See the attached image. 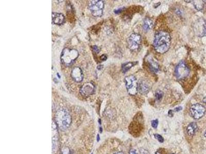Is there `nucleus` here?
<instances>
[{
	"mask_svg": "<svg viewBox=\"0 0 206 154\" xmlns=\"http://www.w3.org/2000/svg\"><path fill=\"white\" fill-rule=\"evenodd\" d=\"M171 43V37L165 31H158L155 36L154 46L157 52L160 54H164L169 49Z\"/></svg>",
	"mask_w": 206,
	"mask_h": 154,
	"instance_id": "f257e3e1",
	"label": "nucleus"
},
{
	"mask_svg": "<svg viewBox=\"0 0 206 154\" xmlns=\"http://www.w3.org/2000/svg\"><path fill=\"white\" fill-rule=\"evenodd\" d=\"M55 120L57 127L61 130L68 129L72 121L70 114L64 108H60L57 110L55 115Z\"/></svg>",
	"mask_w": 206,
	"mask_h": 154,
	"instance_id": "f03ea898",
	"label": "nucleus"
},
{
	"mask_svg": "<svg viewBox=\"0 0 206 154\" xmlns=\"http://www.w3.org/2000/svg\"><path fill=\"white\" fill-rule=\"evenodd\" d=\"M79 56L78 51L75 49L66 48L62 50L61 55V60L62 63L66 66L73 64Z\"/></svg>",
	"mask_w": 206,
	"mask_h": 154,
	"instance_id": "7ed1b4c3",
	"label": "nucleus"
},
{
	"mask_svg": "<svg viewBox=\"0 0 206 154\" xmlns=\"http://www.w3.org/2000/svg\"><path fill=\"white\" fill-rule=\"evenodd\" d=\"M104 7V1L101 0H93L90 1L88 8L92 15L96 17H99L103 15Z\"/></svg>",
	"mask_w": 206,
	"mask_h": 154,
	"instance_id": "20e7f679",
	"label": "nucleus"
},
{
	"mask_svg": "<svg viewBox=\"0 0 206 154\" xmlns=\"http://www.w3.org/2000/svg\"><path fill=\"white\" fill-rule=\"evenodd\" d=\"M125 85L129 94L134 96L138 92V82L136 78L134 76H127L125 78Z\"/></svg>",
	"mask_w": 206,
	"mask_h": 154,
	"instance_id": "39448f33",
	"label": "nucleus"
},
{
	"mask_svg": "<svg viewBox=\"0 0 206 154\" xmlns=\"http://www.w3.org/2000/svg\"><path fill=\"white\" fill-rule=\"evenodd\" d=\"M129 48L131 51L137 52L140 48L141 44V37L137 33H134L130 35L127 40Z\"/></svg>",
	"mask_w": 206,
	"mask_h": 154,
	"instance_id": "423d86ee",
	"label": "nucleus"
},
{
	"mask_svg": "<svg viewBox=\"0 0 206 154\" xmlns=\"http://www.w3.org/2000/svg\"><path fill=\"white\" fill-rule=\"evenodd\" d=\"M190 69L183 62L181 61L176 66L175 69V75L178 79L186 78L190 74Z\"/></svg>",
	"mask_w": 206,
	"mask_h": 154,
	"instance_id": "0eeeda50",
	"label": "nucleus"
},
{
	"mask_svg": "<svg viewBox=\"0 0 206 154\" xmlns=\"http://www.w3.org/2000/svg\"><path fill=\"white\" fill-rule=\"evenodd\" d=\"M190 112L191 116L194 119L198 120L202 118L206 113V108L199 103L193 104L191 106Z\"/></svg>",
	"mask_w": 206,
	"mask_h": 154,
	"instance_id": "6e6552de",
	"label": "nucleus"
},
{
	"mask_svg": "<svg viewBox=\"0 0 206 154\" xmlns=\"http://www.w3.org/2000/svg\"><path fill=\"white\" fill-rule=\"evenodd\" d=\"M193 27L195 33L197 36L200 37L206 36V26L204 20L202 19L198 20L194 23V26Z\"/></svg>",
	"mask_w": 206,
	"mask_h": 154,
	"instance_id": "1a4fd4ad",
	"label": "nucleus"
},
{
	"mask_svg": "<svg viewBox=\"0 0 206 154\" xmlns=\"http://www.w3.org/2000/svg\"><path fill=\"white\" fill-rule=\"evenodd\" d=\"M95 85L91 82L85 83L80 89V93L82 96L88 97L95 92Z\"/></svg>",
	"mask_w": 206,
	"mask_h": 154,
	"instance_id": "9d476101",
	"label": "nucleus"
},
{
	"mask_svg": "<svg viewBox=\"0 0 206 154\" xmlns=\"http://www.w3.org/2000/svg\"><path fill=\"white\" fill-rule=\"evenodd\" d=\"M57 126L55 122L52 121V150L53 152L56 150L58 146V130H57Z\"/></svg>",
	"mask_w": 206,
	"mask_h": 154,
	"instance_id": "9b49d317",
	"label": "nucleus"
},
{
	"mask_svg": "<svg viewBox=\"0 0 206 154\" xmlns=\"http://www.w3.org/2000/svg\"><path fill=\"white\" fill-rule=\"evenodd\" d=\"M150 90V85L145 80H141L138 82V92L141 94H146Z\"/></svg>",
	"mask_w": 206,
	"mask_h": 154,
	"instance_id": "f8f14e48",
	"label": "nucleus"
},
{
	"mask_svg": "<svg viewBox=\"0 0 206 154\" xmlns=\"http://www.w3.org/2000/svg\"><path fill=\"white\" fill-rule=\"evenodd\" d=\"M71 77L76 82L79 83L82 82L83 79V73L82 69L78 67L74 68L71 71Z\"/></svg>",
	"mask_w": 206,
	"mask_h": 154,
	"instance_id": "ddd939ff",
	"label": "nucleus"
},
{
	"mask_svg": "<svg viewBox=\"0 0 206 154\" xmlns=\"http://www.w3.org/2000/svg\"><path fill=\"white\" fill-rule=\"evenodd\" d=\"M65 17L64 15L61 13L53 12L52 22L53 24L57 25H61L64 23Z\"/></svg>",
	"mask_w": 206,
	"mask_h": 154,
	"instance_id": "4468645a",
	"label": "nucleus"
},
{
	"mask_svg": "<svg viewBox=\"0 0 206 154\" xmlns=\"http://www.w3.org/2000/svg\"><path fill=\"white\" fill-rule=\"evenodd\" d=\"M197 130V124L196 122L190 123L187 128L188 135L192 136L194 135Z\"/></svg>",
	"mask_w": 206,
	"mask_h": 154,
	"instance_id": "2eb2a0df",
	"label": "nucleus"
},
{
	"mask_svg": "<svg viewBox=\"0 0 206 154\" xmlns=\"http://www.w3.org/2000/svg\"><path fill=\"white\" fill-rule=\"evenodd\" d=\"M153 26V23L150 18L146 17L144 19L143 25V28L145 31H148L152 29Z\"/></svg>",
	"mask_w": 206,
	"mask_h": 154,
	"instance_id": "dca6fc26",
	"label": "nucleus"
},
{
	"mask_svg": "<svg viewBox=\"0 0 206 154\" xmlns=\"http://www.w3.org/2000/svg\"><path fill=\"white\" fill-rule=\"evenodd\" d=\"M137 63V62H128L126 63L123 64L122 66L123 72L124 73H126L127 71H129L131 68L133 67L134 65H136Z\"/></svg>",
	"mask_w": 206,
	"mask_h": 154,
	"instance_id": "f3484780",
	"label": "nucleus"
},
{
	"mask_svg": "<svg viewBox=\"0 0 206 154\" xmlns=\"http://www.w3.org/2000/svg\"><path fill=\"white\" fill-rule=\"evenodd\" d=\"M150 68L152 72L157 73L159 70L158 64L154 61H150Z\"/></svg>",
	"mask_w": 206,
	"mask_h": 154,
	"instance_id": "a211bd4d",
	"label": "nucleus"
},
{
	"mask_svg": "<svg viewBox=\"0 0 206 154\" xmlns=\"http://www.w3.org/2000/svg\"><path fill=\"white\" fill-rule=\"evenodd\" d=\"M193 5L195 8L198 10L202 9L204 6V1H194Z\"/></svg>",
	"mask_w": 206,
	"mask_h": 154,
	"instance_id": "6ab92c4d",
	"label": "nucleus"
},
{
	"mask_svg": "<svg viewBox=\"0 0 206 154\" xmlns=\"http://www.w3.org/2000/svg\"><path fill=\"white\" fill-rule=\"evenodd\" d=\"M163 93L162 91H157L155 92V97L156 100L157 101H160L162 99L163 97Z\"/></svg>",
	"mask_w": 206,
	"mask_h": 154,
	"instance_id": "aec40b11",
	"label": "nucleus"
},
{
	"mask_svg": "<svg viewBox=\"0 0 206 154\" xmlns=\"http://www.w3.org/2000/svg\"><path fill=\"white\" fill-rule=\"evenodd\" d=\"M154 136L155 137L156 139H157L158 141L160 143H163L164 142V138L163 137L159 134H155Z\"/></svg>",
	"mask_w": 206,
	"mask_h": 154,
	"instance_id": "412c9836",
	"label": "nucleus"
},
{
	"mask_svg": "<svg viewBox=\"0 0 206 154\" xmlns=\"http://www.w3.org/2000/svg\"><path fill=\"white\" fill-rule=\"evenodd\" d=\"M151 124H152V127L154 129H157L158 125V120L157 119L153 120L151 122Z\"/></svg>",
	"mask_w": 206,
	"mask_h": 154,
	"instance_id": "4be33fe9",
	"label": "nucleus"
},
{
	"mask_svg": "<svg viewBox=\"0 0 206 154\" xmlns=\"http://www.w3.org/2000/svg\"><path fill=\"white\" fill-rule=\"evenodd\" d=\"M92 49H93V50H94V52H97V53H98V52H99V51H100V49H99L97 46H93V47H92Z\"/></svg>",
	"mask_w": 206,
	"mask_h": 154,
	"instance_id": "5701e85b",
	"label": "nucleus"
},
{
	"mask_svg": "<svg viewBox=\"0 0 206 154\" xmlns=\"http://www.w3.org/2000/svg\"><path fill=\"white\" fill-rule=\"evenodd\" d=\"M140 151L141 154H149L148 150H145L144 148H141Z\"/></svg>",
	"mask_w": 206,
	"mask_h": 154,
	"instance_id": "b1692460",
	"label": "nucleus"
},
{
	"mask_svg": "<svg viewBox=\"0 0 206 154\" xmlns=\"http://www.w3.org/2000/svg\"><path fill=\"white\" fill-rule=\"evenodd\" d=\"M129 154H138L136 150H134V149H131L129 150Z\"/></svg>",
	"mask_w": 206,
	"mask_h": 154,
	"instance_id": "393cba45",
	"label": "nucleus"
},
{
	"mask_svg": "<svg viewBox=\"0 0 206 154\" xmlns=\"http://www.w3.org/2000/svg\"><path fill=\"white\" fill-rule=\"evenodd\" d=\"M101 59L102 60H103V61L106 60L107 59V56H106V55H105V54L102 55L101 57Z\"/></svg>",
	"mask_w": 206,
	"mask_h": 154,
	"instance_id": "a878e982",
	"label": "nucleus"
},
{
	"mask_svg": "<svg viewBox=\"0 0 206 154\" xmlns=\"http://www.w3.org/2000/svg\"><path fill=\"white\" fill-rule=\"evenodd\" d=\"M182 109H183L182 107L179 106V107H178V108H175L174 110H175V112H178L181 110H182Z\"/></svg>",
	"mask_w": 206,
	"mask_h": 154,
	"instance_id": "bb28decb",
	"label": "nucleus"
},
{
	"mask_svg": "<svg viewBox=\"0 0 206 154\" xmlns=\"http://www.w3.org/2000/svg\"><path fill=\"white\" fill-rule=\"evenodd\" d=\"M173 115H174V114H173V110H169V116L170 117H172L173 116Z\"/></svg>",
	"mask_w": 206,
	"mask_h": 154,
	"instance_id": "cd10ccee",
	"label": "nucleus"
},
{
	"mask_svg": "<svg viewBox=\"0 0 206 154\" xmlns=\"http://www.w3.org/2000/svg\"><path fill=\"white\" fill-rule=\"evenodd\" d=\"M122 9L121 8V9H119L118 10H116L115 11V14H119V13H120L121 12H122Z\"/></svg>",
	"mask_w": 206,
	"mask_h": 154,
	"instance_id": "c85d7f7f",
	"label": "nucleus"
},
{
	"mask_svg": "<svg viewBox=\"0 0 206 154\" xmlns=\"http://www.w3.org/2000/svg\"><path fill=\"white\" fill-rule=\"evenodd\" d=\"M202 101H203V102L205 104H206V97H205L203 99Z\"/></svg>",
	"mask_w": 206,
	"mask_h": 154,
	"instance_id": "c756f323",
	"label": "nucleus"
},
{
	"mask_svg": "<svg viewBox=\"0 0 206 154\" xmlns=\"http://www.w3.org/2000/svg\"><path fill=\"white\" fill-rule=\"evenodd\" d=\"M114 154H124V153L122 152H118L115 153Z\"/></svg>",
	"mask_w": 206,
	"mask_h": 154,
	"instance_id": "7c9ffc66",
	"label": "nucleus"
},
{
	"mask_svg": "<svg viewBox=\"0 0 206 154\" xmlns=\"http://www.w3.org/2000/svg\"><path fill=\"white\" fill-rule=\"evenodd\" d=\"M99 135H97V141H99Z\"/></svg>",
	"mask_w": 206,
	"mask_h": 154,
	"instance_id": "2f4dec72",
	"label": "nucleus"
},
{
	"mask_svg": "<svg viewBox=\"0 0 206 154\" xmlns=\"http://www.w3.org/2000/svg\"><path fill=\"white\" fill-rule=\"evenodd\" d=\"M155 154H161L159 152H157Z\"/></svg>",
	"mask_w": 206,
	"mask_h": 154,
	"instance_id": "473e14b6",
	"label": "nucleus"
},
{
	"mask_svg": "<svg viewBox=\"0 0 206 154\" xmlns=\"http://www.w3.org/2000/svg\"><path fill=\"white\" fill-rule=\"evenodd\" d=\"M204 136L205 137H206V131H205V133Z\"/></svg>",
	"mask_w": 206,
	"mask_h": 154,
	"instance_id": "72a5a7b5",
	"label": "nucleus"
},
{
	"mask_svg": "<svg viewBox=\"0 0 206 154\" xmlns=\"http://www.w3.org/2000/svg\"></svg>",
	"mask_w": 206,
	"mask_h": 154,
	"instance_id": "f704fd0d",
	"label": "nucleus"
},
{
	"mask_svg": "<svg viewBox=\"0 0 206 154\" xmlns=\"http://www.w3.org/2000/svg\"></svg>",
	"mask_w": 206,
	"mask_h": 154,
	"instance_id": "c9c22d12",
	"label": "nucleus"
}]
</instances>
